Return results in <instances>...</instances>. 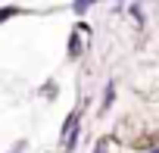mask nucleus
I'll return each instance as SVG.
<instances>
[{"instance_id": "nucleus-3", "label": "nucleus", "mask_w": 159, "mask_h": 153, "mask_svg": "<svg viewBox=\"0 0 159 153\" xmlns=\"http://www.w3.org/2000/svg\"><path fill=\"white\" fill-rule=\"evenodd\" d=\"M22 10L19 7H7V10H0V22H3V19H13V16H19Z\"/></svg>"}, {"instance_id": "nucleus-1", "label": "nucleus", "mask_w": 159, "mask_h": 153, "mask_svg": "<svg viewBox=\"0 0 159 153\" xmlns=\"http://www.w3.org/2000/svg\"><path fill=\"white\" fill-rule=\"evenodd\" d=\"M81 28L84 25H78L75 31H72V38H69V59H78L84 53V41H81Z\"/></svg>"}, {"instance_id": "nucleus-4", "label": "nucleus", "mask_w": 159, "mask_h": 153, "mask_svg": "<svg viewBox=\"0 0 159 153\" xmlns=\"http://www.w3.org/2000/svg\"><path fill=\"white\" fill-rule=\"evenodd\" d=\"M91 3H97V0H75V13L81 16V13H84V10H88Z\"/></svg>"}, {"instance_id": "nucleus-2", "label": "nucleus", "mask_w": 159, "mask_h": 153, "mask_svg": "<svg viewBox=\"0 0 159 153\" xmlns=\"http://www.w3.org/2000/svg\"><path fill=\"white\" fill-rule=\"evenodd\" d=\"M112 100H116V81L106 85V97H103V103H100V113H106V109L112 106Z\"/></svg>"}]
</instances>
